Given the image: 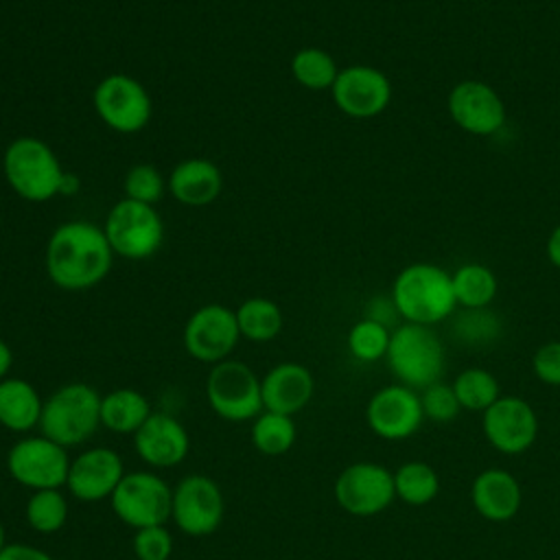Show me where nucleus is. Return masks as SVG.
Instances as JSON below:
<instances>
[{
    "label": "nucleus",
    "instance_id": "obj_1",
    "mask_svg": "<svg viewBox=\"0 0 560 560\" xmlns=\"http://www.w3.org/2000/svg\"><path fill=\"white\" fill-rule=\"evenodd\" d=\"M114 252L103 228L88 221L59 225L46 245V271L66 291H83L98 284L112 269Z\"/></svg>",
    "mask_w": 560,
    "mask_h": 560
},
{
    "label": "nucleus",
    "instance_id": "obj_2",
    "mask_svg": "<svg viewBox=\"0 0 560 560\" xmlns=\"http://www.w3.org/2000/svg\"><path fill=\"white\" fill-rule=\"evenodd\" d=\"M392 300L396 311L409 324L431 326L455 311V293L451 276L427 262L405 267L392 287Z\"/></svg>",
    "mask_w": 560,
    "mask_h": 560
},
{
    "label": "nucleus",
    "instance_id": "obj_3",
    "mask_svg": "<svg viewBox=\"0 0 560 560\" xmlns=\"http://www.w3.org/2000/svg\"><path fill=\"white\" fill-rule=\"evenodd\" d=\"M101 427V394L88 383H66L46 400L39 418V435L63 448L88 442Z\"/></svg>",
    "mask_w": 560,
    "mask_h": 560
},
{
    "label": "nucleus",
    "instance_id": "obj_4",
    "mask_svg": "<svg viewBox=\"0 0 560 560\" xmlns=\"http://www.w3.org/2000/svg\"><path fill=\"white\" fill-rule=\"evenodd\" d=\"M7 184L26 201H48L61 195L63 166L55 151L39 138H15L2 155Z\"/></svg>",
    "mask_w": 560,
    "mask_h": 560
},
{
    "label": "nucleus",
    "instance_id": "obj_5",
    "mask_svg": "<svg viewBox=\"0 0 560 560\" xmlns=\"http://www.w3.org/2000/svg\"><path fill=\"white\" fill-rule=\"evenodd\" d=\"M385 359L398 383L416 392L438 383L444 372V346L431 326L422 324L394 328Z\"/></svg>",
    "mask_w": 560,
    "mask_h": 560
},
{
    "label": "nucleus",
    "instance_id": "obj_6",
    "mask_svg": "<svg viewBox=\"0 0 560 560\" xmlns=\"http://www.w3.org/2000/svg\"><path fill=\"white\" fill-rule=\"evenodd\" d=\"M206 398L210 409L228 422L254 420L262 411L260 378L247 363L236 359L212 365L206 378Z\"/></svg>",
    "mask_w": 560,
    "mask_h": 560
},
{
    "label": "nucleus",
    "instance_id": "obj_7",
    "mask_svg": "<svg viewBox=\"0 0 560 560\" xmlns=\"http://www.w3.org/2000/svg\"><path fill=\"white\" fill-rule=\"evenodd\" d=\"M103 232L112 252L129 260L153 256L164 241V223L158 210L127 197L109 210Z\"/></svg>",
    "mask_w": 560,
    "mask_h": 560
},
{
    "label": "nucleus",
    "instance_id": "obj_8",
    "mask_svg": "<svg viewBox=\"0 0 560 560\" xmlns=\"http://www.w3.org/2000/svg\"><path fill=\"white\" fill-rule=\"evenodd\" d=\"M173 488L155 472H125L118 488L109 497L114 514L129 527L142 529L164 525L171 518Z\"/></svg>",
    "mask_w": 560,
    "mask_h": 560
},
{
    "label": "nucleus",
    "instance_id": "obj_9",
    "mask_svg": "<svg viewBox=\"0 0 560 560\" xmlns=\"http://www.w3.org/2000/svg\"><path fill=\"white\" fill-rule=\"evenodd\" d=\"M68 468V451L44 435L22 438L7 453L11 479L33 492L66 486Z\"/></svg>",
    "mask_w": 560,
    "mask_h": 560
},
{
    "label": "nucleus",
    "instance_id": "obj_10",
    "mask_svg": "<svg viewBox=\"0 0 560 560\" xmlns=\"http://www.w3.org/2000/svg\"><path fill=\"white\" fill-rule=\"evenodd\" d=\"M337 505L352 516H376L396 499L394 472L376 462H354L346 466L332 486Z\"/></svg>",
    "mask_w": 560,
    "mask_h": 560
},
{
    "label": "nucleus",
    "instance_id": "obj_11",
    "mask_svg": "<svg viewBox=\"0 0 560 560\" xmlns=\"http://www.w3.org/2000/svg\"><path fill=\"white\" fill-rule=\"evenodd\" d=\"M225 501L219 483L201 472L177 481L171 497V518L188 536H210L219 529Z\"/></svg>",
    "mask_w": 560,
    "mask_h": 560
},
{
    "label": "nucleus",
    "instance_id": "obj_12",
    "mask_svg": "<svg viewBox=\"0 0 560 560\" xmlns=\"http://www.w3.org/2000/svg\"><path fill=\"white\" fill-rule=\"evenodd\" d=\"M98 118L120 133L140 131L151 118V96L144 85L122 72L107 74L92 94Z\"/></svg>",
    "mask_w": 560,
    "mask_h": 560
},
{
    "label": "nucleus",
    "instance_id": "obj_13",
    "mask_svg": "<svg viewBox=\"0 0 560 560\" xmlns=\"http://www.w3.org/2000/svg\"><path fill=\"white\" fill-rule=\"evenodd\" d=\"M486 442L503 455H521L538 438V416L521 396H499L481 413Z\"/></svg>",
    "mask_w": 560,
    "mask_h": 560
},
{
    "label": "nucleus",
    "instance_id": "obj_14",
    "mask_svg": "<svg viewBox=\"0 0 560 560\" xmlns=\"http://www.w3.org/2000/svg\"><path fill=\"white\" fill-rule=\"evenodd\" d=\"M241 339L236 313L223 304L197 308L184 326V348L201 363L225 361Z\"/></svg>",
    "mask_w": 560,
    "mask_h": 560
},
{
    "label": "nucleus",
    "instance_id": "obj_15",
    "mask_svg": "<svg viewBox=\"0 0 560 560\" xmlns=\"http://www.w3.org/2000/svg\"><path fill=\"white\" fill-rule=\"evenodd\" d=\"M370 431L387 442L411 438L424 422L420 394L407 385H385L372 394L365 407Z\"/></svg>",
    "mask_w": 560,
    "mask_h": 560
},
{
    "label": "nucleus",
    "instance_id": "obj_16",
    "mask_svg": "<svg viewBox=\"0 0 560 560\" xmlns=\"http://www.w3.org/2000/svg\"><path fill=\"white\" fill-rule=\"evenodd\" d=\"M122 477L125 464L120 455L107 446H92L70 459L66 488L74 499L94 503L109 499Z\"/></svg>",
    "mask_w": 560,
    "mask_h": 560
},
{
    "label": "nucleus",
    "instance_id": "obj_17",
    "mask_svg": "<svg viewBox=\"0 0 560 560\" xmlns=\"http://www.w3.org/2000/svg\"><path fill=\"white\" fill-rule=\"evenodd\" d=\"M330 90L335 105L350 118H374L392 98L389 79L370 66H350L339 70Z\"/></svg>",
    "mask_w": 560,
    "mask_h": 560
},
{
    "label": "nucleus",
    "instance_id": "obj_18",
    "mask_svg": "<svg viewBox=\"0 0 560 560\" xmlns=\"http://www.w3.org/2000/svg\"><path fill=\"white\" fill-rule=\"evenodd\" d=\"M448 114L457 127L475 136H490L505 122L501 96L483 81L466 79L448 94Z\"/></svg>",
    "mask_w": 560,
    "mask_h": 560
},
{
    "label": "nucleus",
    "instance_id": "obj_19",
    "mask_svg": "<svg viewBox=\"0 0 560 560\" xmlns=\"http://www.w3.org/2000/svg\"><path fill=\"white\" fill-rule=\"evenodd\" d=\"M133 448L151 468H173L186 459L190 438L175 416L151 411L144 424L133 433Z\"/></svg>",
    "mask_w": 560,
    "mask_h": 560
},
{
    "label": "nucleus",
    "instance_id": "obj_20",
    "mask_svg": "<svg viewBox=\"0 0 560 560\" xmlns=\"http://www.w3.org/2000/svg\"><path fill=\"white\" fill-rule=\"evenodd\" d=\"M260 392H262L265 411L293 416L311 402L315 392V381L306 365L295 361H284L273 365L260 378Z\"/></svg>",
    "mask_w": 560,
    "mask_h": 560
},
{
    "label": "nucleus",
    "instance_id": "obj_21",
    "mask_svg": "<svg viewBox=\"0 0 560 560\" xmlns=\"http://www.w3.org/2000/svg\"><path fill=\"white\" fill-rule=\"evenodd\" d=\"M470 501L479 516L490 523L514 518L523 505V488L505 468H486L470 483Z\"/></svg>",
    "mask_w": 560,
    "mask_h": 560
},
{
    "label": "nucleus",
    "instance_id": "obj_22",
    "mask_svg": "<svg viewBox=\"0 0 560 560\" xmlns=\"http://www.w3.org/2000/svg\"><path fill=\"white\" fill-rule=\"evenodd\" d=\"M168 192L184 206H208L223 190V175L212 160L206 158H188L168 175L166 182Z\"/></svg>",
    "mask_w": 560,
    "mask_h": 560
},
{
    "label": "nucleus",
    "instance_id": "obj_23",
    "mask_svg": "<svg viewBox=\"0 0 560 560\" xmlns=\"http://www.w3.org/2000/svg\"><path fill=\"white\" fill-rule=\"evenodd\" d=\"M44 400L24 378L7 376L0 381V427L13 433H26L39 427Z\"/></svg>",
    "mask_w": 560,
    "mask_h": 560
},
{
    "label": "nucleus",
    "instance_id": "obj_24",
    "mask_svg": "<svg viewBox=\"0 0 560 560\" xmlns=\"http://www.w3.org/2000/svg\"><path fill=\"white\" fill-rule=\"evenodd\" d=\"M151 416L144 394L131 387H118L101 396V424L114 433H136Z\"/></svg>",
    "mask_w": 560,
    "mask_h": 560
},
{
    "label": "nucleus",
    "instance_id": "obj_25",
    "mask_svg": "<svg viewBox=\"0 0 560 560\" xmlns=\"http://www.w3.org/2000/svg\"><path fill=\"white\" fill-rule=\"evenodd\" d=\"M394 492L407 505H429L440 494L438 470L427 462H405L394 470Z\"/></svg>",
    "mask_w": 560,
    "mask_h": 560
},
{
    "label": "nucleus",
    "instance_id": "obj_26",
    "mask_svg": "<svg viewBox=\"0 0 560 560\" xmlns=\"http://www.w3.org/2000/svg\"><path fill=\"white\" fill-rule=\"evenodd\" d=\"M252 444L258 453L278 457L284 455L298 438V429L293 416L276 413V411H260L252 422Z\"/></svg>",
    "mask_w": 560,
    "mask_h": 560
},
{
    "label": "nucleus",
    "instance_id": "obj_27",
    "mask_svg": "<svg viewBox=\"0 0 560 560\" xmlns=\"http://www.w3.org/2000/svg\"><path fill=\"white\" fill-rule=\"evenodd\" d=\"M234 313L241 337L249 341H271L282 330V311L267 298H249Z\"/></svg>",
    "mask_w": 560,
    "mask_h": 560
},
{
    "label": "nucleus",
    "instance_id": "obj_28",
    "mask_svg": "<svg viewBox=\"0 0 560 560\" xmlns=\"http://www.w3.org/2000/svg\"><path fill=\"white\" fill-rule=\"evenodd\" d=\"M453 293L455 302L464 308H483L497 295V278L494 273L477 262L462 265L453 276Z\"/></svg>",
    "mask_w": 560,
    "mask_h": 560
},
{
    "label": "nucleus",
    "instance_id": "obj_29",
    "mask_svg": "<svg viewBox=\"0 0 560 560\" xmlns=\"http://www.w3.org/2000/svg\"><path fill=\"white\" fill-rule=\"evenodd\" d=\"M457 402L466 411L483 413L499 396V381L483 368H466L453 381Z\"/></svg>",
    "mask_w": 560,
    "mask_h": 560
},
{
    "label": "nucleus",
    "instance_id": "obj_30",
    "mask_svg": "<svg viewBox=\"0 0 560 560\" xmlns=\"http://www.w3.org/2000/svg\"><path fill=\"white\" fill-rule=\"evenodd\" d=\"M24 518L33 532L55 534L66 525L68 499L59 488L35 490L26 501Z\"/></svg>",
    "mask_w": 560,
    "mask_h": 560
},
{
    "label": "nucleus",
    "instance_id": "obj_31",
    "mask_svg": "<svg viewBox=\"0 0 560 560\" xmlns=\"http://www.w3.org/2000/svg\"><path fill=\"white\" fill-rule=\"evenodd\" d=\"M291 74L300 85L308 90H328L332 88L339 70L332 55L322 48L308 46L293 55Z\"/></svg>",
    "mask_w": 560,
    "mask_h": 560
},
{
    "label": "nucleus",
    "instance_id": "obj_32",
    "mask_svg": "<svg viewBox=\"0 0 560 560\" xmlns=\"http://www.w3.org/2000/svg\"><path fill=\"white\" fill-rule=\"evenodd\" d=\"M389 328L374 322V319H361L357 322L348 332V350L354 359L363 363L378 361L387 354L389 348Z\"/></svg>",
    "mask_w": 560,
    "mask_h": 560
},
{
    "label": "nucleus",
    "instance_id": "obj_33",
    "mask_svg": "<svg viewBox=\"0 0 560 560\" xmlns=\"http://www.w3.org/2000/svg\"><path fill=\"white\" fill-rule=\"evenodd\" d=\"M501 332V322L492 311L466 308L453 322V335L466 346L492 343Z\"/></svg>",
    "mask_w": 560,
    "mask_h": 560
},
{
    "label": "nucleus",
    "instance_id": "obj_34",
    "mask_svg": "<svg viewBox=\"0 0 560 560\" xmlns=\"http://www.w3.org/2000/svg\"><path fill=\"white\" fill-rule=\"evenodd\" d=\"M125 197L140 203H158L166 190L162 173L153 164H136L125 175Z\"/></svg>",
    "mask_w": 560,
    "mask_h": 560
},
{
    "label": "nucleus",
    "instance_id": "obj_35",
    "mask_svg": "<svg viewBox=\"0 0 560 560\" xmlns=\"http://www.w3.org/2000/svg\"><path fill=\"white\" fill-rule=\"evenodd\" d=\"M418 394H420V405H422L424 420L446 424V422H453L457 418V413L462 411V407L457 402V396L453 392V385H446V383L438 381V383L420 389Z\"/></svg>",
    "mask_w": 560,
    "mask_h": 560
},
{
    "label": "nucleus",
    "instance_id": "obj_36",
    "mask_svg": "<svg viewBox=\"0 0 560 560\" xmlns=\"http://www.w3.org/2000/svg\"><path fill=\"white\" fill-rule=\"evenodd\" d=\"M131 547L138 560H168L173 553V536L164 525L142 527L136 529Z\"/></svg>",
    "mask_w": 560,
    "mask_h": 560
},
{
    "label": "nucleus",
    "instance_id": "obj_37",
    "mask_svg": "<svg viewBox=\"0 0 560 560\" xmlns=\"http://www.w3.org/2000/svg\"><path fill=\"white\" fill-rule=\"evenodd\" d=\"M532 370L536 378L545 385L560 387V341L542 343L532 359Z\"/></svg>",
    "mask_w": 560,
    "mask_h": 560
},
{
    "label": "nucleus",
    "instance_id": "obj_38",
    "mask_svg": "<svg viewBox=\"0 0 560 560\" xmlns=\"http://www.w3.org/2000/svg\"><path fill=\"white\" fill-rule=\"evenodd\" d=\"M0 560H52V556L26 542H7L0 551Z\"/></svg>",
    "mask_w": 560,
    "mask_h": 560
},
{
    "label": "nucleus",
    "instance_id": "obj_39",
    "mask_svg": "<svg viewBox=\"0 0 560 560\" xmlns=\"http://www.w3.org/2000/svg\"><path fill=\"white\" fill-rule=\"evenodd\" d=\"M398 317V311H396V304L394 300H385V298H378L370 304V313H368V319H374L383 326H389L394 324V319Z\"/></svg>",
    "mask_w": 560,
    "mask_h": 560
},
{
    "label": "nucleus",
    "instance_id": "obj_40",
    "mask_svg": "<svg viewBox=\"0 0 560 560\" xmlns=\"http://www.w3.org/2000/svg\"><path fill=\"white\" fill-rule=\"evenodd\" d=\"M547 256H549V260L560 269V225H556L553 232L549 234V241H547Z\"/></svg>",
    "mask_w": 560,
    "mask_h": 560
},
{
    "label": "nucleus",
    "instance_id": "obj_41",
    "mask_svg": "<svg viewBox=\"0 0 560 560\" xmlns=\"http://www.w3.org/2000/svg\"><path fill=\"white\" fill-rule=\"evenodd\" d=\"M13 365V352L4 339H0V381L7 378L9 370Z\"/></svg>",
    "mask_w": 560,
    "mask_h": 560
},
{
    "label": "nucleus",
    "instance_id": "obj_42",
    "mask_svg": "<svg viewBox=\"0 0 560 560\" xmlns=\"http://www.w3.org/2000/svg\"><path fill=\"white\" fill-rule=\"evenodd\" d=\"M74 190H79V179L72 173H66L61 182V195H72Z\"/></svg>",
    "mask_w": 560,
    "mask_h": 560
},
{
    "label": "nucleus",
    "instance_id": "obj_43",
    "mask_svg": "<svg viewBox=\"0 0 560 560\" xmlns=\"http://www.w3.org/2000/svg\"><path fill=\"white\" fill-rule=\"evenodd\" d=\"M4 545H7V532H4V525L0 521V551L4 549Z\"/></svg>",
    "mask_w": 560,
    "mask_h": 560
}]
</instances>
